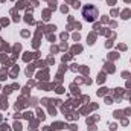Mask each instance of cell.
Wrapping results in <instances>:
<instances>
[{
    "label": "cell",
    "mask_w": 131,
    "mask_h": 131,
    "mask_svg": "<svg viewBox=\"0 0 131 131\" xmlns=\"http://www.w3.org/2000/svg\"><path fill=\"white\" fill-rule=\"evenodd\" d=\"M82 17L85 18V21H95L99 17V11L96 6L93 5H87L82 8Z\"/></svg>",
    "instance_id": "obj_1"
}]
</instances>
